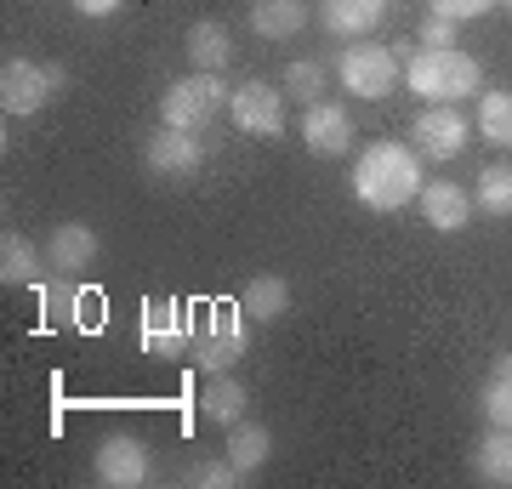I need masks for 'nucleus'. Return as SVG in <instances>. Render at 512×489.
<instances>
[{
    "mask_svg": "<svg viewBox=\"0 0 512 489\" xmlns=\"http://www.w3.org/2000/svg\"><path fill=\"white\" fill-rule=\"evenodd\" d=\"M473 205L484 217H512V165H484V171H478Z\"/></svg>",
    "mask_w": 512,
    "mask_h": 489,
    "instance_id": "393cba45",
    "label": "nucleus"
},
{
    "mask_svg": "<svg viewBox=\"0 0 512 489\" xmlns=\"http://www.w3.org/2000/svg\"><path fill=\"white\" fill-rule=\"evenodd\" d=\"M490 376H512V353H501V359H495V370Z\"/></svg>",
    "mask_w": 512,
    "mask_h": 489,
    "instance_id": "2f4dec72",
    "label": "nucleus"
},
{
    "mask_svg": "<svg viewBox=\"0 0 512 489\" xmlns=\"http://www.w3.org/2000/svg\"><path fill=\"white\" fill-rule=\"evenodd\" d=\"M473 194L461 188V182H421V217L427 228H439V234H461L467 222H473Z\"/></svg>",
    "mask_w": 512,
    "mask_h": 489,
    "instance_id": "4468645a",
    "label": "nucleus"
},
{
    "mask_svg": "<svg viewBox=\"0 0 512 489\" xmlns=\"http://www.w3.org/2000/svg\"><path fill=\"white\" fill-rule=\"evenodd\" d=\"M46 319H63V325L80 319V290H74L69 279H57V285L46 290Z\"/></svg>",
    "mask_w": 512,
    "mask_h": 489,
    "instance_id": "c85d7f7f",
    "label": "nucleus"
},
{
    "mask_svg": "<svg viewBox=\"0 0 512 489\" xmlns=\"http://www.w3.org/2000/svg\"><path fill=\"white\" fill-rule=\"evenodd\" d=\"M239 478H245V472L228 461V450H222V455H205V461H194V467H188V484H200V489H234Z\"/></svg>",
    "mask_w": 512,
    "mask_h": 489,
    "instance_id": "a878e982",
    "label": "nucleus"
},
{
    "mask_svg": "<svg viewBox=\"0 0 512 489\" xmlns=\"http://www.w3.org/2000/svg\"><path fill=\"white\" fill-rule=\"evenodd\" d=\"M46 262H52L57 279L86 273L97 262V228H86V222H57L52 234H46Z\"/></svg>",
    "mask_w": 512,
    "mask_h": 489,
    "instance_id": "ddd939ff",
    "label": "nucleus"
},
{
    "mask_svg": "<svg viewBox=\"0 0 512 489\" xmlns=\"http://www.w3.org/2000/svg\"><path fill=\"white\" fill-rule=\"evenodd\" d=\"M188 342H194V319H183V302L177 296L143 302V353H154V359H183Z\"/></svg>",
    "mask_w": 512,
    "mask_h": 489,
    "instance_id": "6e6552de",
    "label": "nucleus"
},
{
    "mask_svg": "<svg viewBox=\"0 0 512 489\" xmlns=\"http://www.w3.org/2000/svg\"><path fill=\"white\" fill-rule=\"evenodd\" d=\"M478 137L495 148H512V86H495L478 97Z\"/></svg>",
    "mask_w": 512,
    "mask_h": 489,
    "instance_id": "5701e85b",
    "label": "nucleus"
},
{
    "mask_svg": "<svg viewBox=\"0 0 512 489\" xmlns=\"http://www.w3.org/2000/svg\"><path fill=\"white\" fill-rule=\"evenodd\" d=\"M325 91H330V69L319 57H296L291 69H285V97H291V103L313 109V103H325Z\"/></svg>",
    "mask_w": 512,
    "mask_h": 489,
    "instance_id": "b1692460",
    "label": "nucleus"
},
{
    "mask_svg": "<svg viewBox=\"0 0 512 489\" xmlns=\"http://www.w3.org/2000/svg\"><path fill=\"white\" fill-rule=\"evenodd\" d=\"M228 57H234V35H228L222 23L205 18V23L188 29V63H194L200 74H222L228 69Z\"/></svg>",
    "mask_w": 512,
    "mask_h": 489,
    "instance_id": "aec40b11",
    "label": "nucleus"
},
{
    "mask_svg": "<svg viewBox=\"0 0 512 489\" xmlns=\"http://www.w3.org/2000/svg\"><path fill=\"white\" fill-rule=\"evenodd\" d=\"M239 313H245V308H228V302H211V308L200 313L188 353H194V364H200L205 376H217V370H228V364L245 359V347H251V325H245Z\"/></svg>",
    "mask_w": 512,
    "mask_h": 489,
    "instance_id": "20e7f679",
    "label": "nucleus"
},
{
    "mask_svg": "<svg viewBox=\"0 0 512 489\" xmlns=\"http://www.w3.org/2000/svg\"><path fill=\"white\" fill-rule=\"evenodd\" d=\"M302 143H308V154H319V160H336V154H348L353 148V114L342 109V103H313L308 114H302Z\"/></svg>",
    "mask_w": 512,
    "mask_h": 489,
    "instance_id": "f8f14e48",
    "label": "nucleus"
},
{
    "mask_svg": "<svg viewBox=\"0 0 512 489\" xmlns=\"http://www.w3.org/2000/svg\"><path fill=\"white\" fill-rule=\"evenodd\" d=\"M148 472H154V461H148V444L131 433H109L103 444H97L92 455V478L109 489H137L148 484Z\"/></svg>",
    "mask_w": 512,
    "mask_h": 489,
    "instance_id": "0eeeda50",
    "label": "nucleus"
},
{
    "mask_svg": "<svg viewBox=\"0 0 512 489\" xmlns=\"http://www.w3.org/2000/svg\"><path fill=\"white\" fill-rule=\"evenodd\" d=\"M234 103V86L222 80V74H188V80H177V86H165L160 97V120L177 131H205L211 120H217L222 109Z\"/></svg>",
    "mask_w": 512,
    "mask_h": 489,
    "instance_id": "7ed1b4c3",
    "label": "nucleus"
},
{
    "mask_svg": "<svg viewBox=\"0 0 512 489\" xmlns=\"http://www.w3.org/2000/svg\"><path fill=\"white\" fill-rule=\"evenodd\" d=\"M501 0H427V12H439V18H450V23H473V18H484V12H495Z\"/></svg>",
    "mask_w": 512,
    "mask_h": 489,
    "instance_id": "cd10ccee",
    "label": "nucleus"
},
{
    "mask_svg": "<svg viewBox=\"0 0 512 489\" xmlns=\"http://www.w3.org/2000/svg\"><path fill=\"white\" fill-rule=\"evenodd\" d=\"M387 18V0H319V23L336 40H365Z\"/></svg>",
    "mask_w": 512,
    "mask_h": 489,
    "instance_id": "2eb2a0df",
    "label": "nucleus"
},
{
    "mask_svg": "<svg viewBox=\"0 0 512 489\" xmlns=\"http://www.w3.org/2000/svg\"><path fill=\"white\" fill-rule=\"evenodd\" d=\"M404 86L416 91V97H427V103H461L467 91L484 86V69H478V57L456 52V46H427V52H416L410 63H404Z\"/></svg>",
    "mask_w": 512,
    "mask_h": 489,
    "instance_id": "f03ea898",
    "label": "nucleus"
},
{
    "mask_svg": "<svg viewBox=\"0 0 512 489\" xmlns=\"http://www.w3.org/2000/svg\"><path fill=\"white\" fill-rule=\"evenodd\" d=\"M63 63H35V57H6V69H0V109L12 114V120H29L52 103L57 91H63Z\"/></svg>",
    "mask_w": 512,
    "mask_h": 489,
    "instance_id": "39448f33",
    "label": "nucleus"
},
{
    "mask_svg": "<svg viewBox=\"0 0 512 489\" xmlns=\"http://www.w3.org/2000/svg\"><path fill=\"white\" fill-rule=\"evenodd\" d=\"M69 6L80 18H114V12H120V0H69Z\"/></svg>",
    "mask_w": 512,
    "mask_h": 489,
    "instance_id": "7c9ffc66",
    "label": "nucleus"
},
{
    "mask_svg": "<svg viewBox=\"0 0 512 489\" xmlns=\"http://www.w3.org/2000/svg\"><path fill=\"white\" fill-rule=\"evenodd\" d=\"M143 165L154 171V177H194L205 165V143H200V131H177V126H160L154 137L143 143Z\"/></svg>",
    "mask_w": 512,
    "mask_h": 489,
    "instance_id": "9b49d317",
    "label": "nucleus"
},
{
    "mask_svg": "<svg viewBox=\"0 0 512 489\" xmlns=\"http://www.w3.org/2000/svg\"><path fill=\"white\" fill-rule=\"evenodd\" d=\"M353 200L370 211H404L410 200H421V160L404 143H376L359 154L353 165Z\"/></svg>",
    "mask_w": 512,
    "mask_h": 489,
    "instance_id": "f257e3e1",
    "label": "nucleus"
},
{
    "mask_svg": "<svg viewBox=\"0 0 512 489\" xmlns=\"http://www.w3.org/2000/svg\"><path fill=\"white\" fill-rule=\"evenodd\" d=\"M52 273V262H46V245H35V239H23L6 228V239H0V279L6 285H40Z\"/></svg>",
    "mask_w": 512,
    "mask_h": 489,
    "instance_id": "dca6fc26",
    "label": "nucleus"
},
{
    "mask_svg": "<svg viewBox=\"0 0 512 489\" xmlns=\"http://www.w3.org/2000/svg\"><path fill=\"white\" fill-rule=\"evenodd\" d=\"M245 381L239 376H228V370H217V376L205 381V393H200V410H205V421H217V427H234L239 416H245Z\"/></svg>",
    "mask_w": 512,
    "mask_h": 489,
    "instance_id": "412c9836",
    "label": "nucleus"
},
{
    "mask_svg": "<svg viewBox=\"0 0 512 489\" xmlns=\"http://www.w3.org/2000/svg\"><path fill=\"white\" fill-rule=\"evenodd\" d=\"M501 6H512V0H501Z\"/></svg>",
    "mask_w": 512,
    "mask_h": 489,
    "instance_id": "473e14b6",
    "label": "nucleus"
},
{
    "mask_svg": "<svg viewBox=\"0 0 512 489\" xmlns=\"http://www.w3.org/2000/svg\"><path fill=\"white\" fill-rule=\"evenodd\" d=\"M251 29L262 40H291L308 29V0H256L251 6Z\"/></svg>",
    "mask_w": 512,
    "mask_h": 489,
    "instance_id": "6ab92c4d",
    "label": "nucleus"
},
{
    "mask_svg": "<svg viewBox=\"0 0 512 489\" xmlns=\"http://www.w3.org/2000/svg\"><path fill=\"white\" fill-rule=\"evenodd\" d=\"M336 80H342V91H353V97L382 103V97L399 91L404 63H399L393 46H348V52L336 57Z\"/></svg>",
    "mask_w": 512,
    "mask_h": 489,
    "instance_id": "423d86ee",
    "label": "nucleus"
},
{
    "mask_svg": "<svg viewBox=\"0 0 512 489\" xmlns=\"http://www.w3.org/2000/svg\"><path fill=\"white\" fill-rule=\"evenodd\" d=\"M228 114L245 137H279L285 131V91H274L268 80H245V86H234Z\"/></svg>",
    "mask_w": 512,
    "mask_h": 489,
    "instance_id": "9d476101",
    "label": "nucleus"
},
{
    "mask_svg": "<svg viewBox=\"0 0 512 489\" xmlns=\"http://www.w3.org/2000/svg\"><path fill=\"white\" fill-rule=\"evenodd\" d=\"M421 46H433V52H439V46H456V23L433 12V18L421 23Z\"/></svg>",
    "mask_w": 512,
    "mask_h": 489,
    "instance_id": "c756f323",
    "label": "nucleus"
},
{
    "mask_svg": "<svg viewBox=\"0 0 512 489\" xmlns=\"http://www.w3.org/2000/svg\"><path fill=\"white\" fill-rule=\"evenodd\" d=\"M416 154L421 160H456L461 148H467V114L456 103H427L416 114Z\"/></svg>",
    "mask_w": 512,
    "mask_h": 489,
    "instance_id": "1a4fd4ad",
    "label": "nucleus"
},
{
    "mask_svg": "<svg viewBox=\"0 0 512 489\" xmlns=\"http://www.w3.org/2000/svg\"><path fill=\"white\" fill-rule=\"evenodd\" d=\"M268 455H274V433H268L262 421H245V416H239L234 427H228V461H234L245 478L268 467Z\"/></svg>",
    "mask_w": 512,
    "mask_h": 489,
    "instance_id": "a211bd4d",
    "label": "nucleus"
},
{
    "mask_svg": "<svg viewBox=\"0 0 512 489\" xmlns=\"http://www.w3.org/2000/svg\"><path fill=\"white\" fill-rule=\"evenodd\" d=\"M473 472L484 484H512V427H490V433L478 438Z\"/></svg>",
    "mask_w": 512,
    "mask_h": 489,
    "instance_id": "4be33fe9",
    "label": "nucleus"
},
{
    "mask_svg": "<svg viewBox=\"0 0 512 489\" xmlns=\"http://www.w3.org/2000/svg\"><path fill=\"white\" fill-rule=\"evenodd\" d=\"M478 410H484L490 427H512V376H490V381H484Z\"/></svg>",
    "mask_w": 512,
    "mask_h": 489,
    "instance_id": "bb28decb",
    "label": "nucleus"
},
{
    "mask_svg": "<svg viewBox=\"0 0 512 489\" xmlns=\"http://www.w3.org/2000/svg\"><path fill=\"white\" fill-rule=\"evenodd\" d=\"M239 308H245V319H256V325L285 319V308H291V285H285V273H256L251 285H245V296H239Z\"/></svg>",
    "mask_w": 512,
    "mask_h": 489,
    "instance_id": "f3484780",
    "label": "nucleus"
}]
</instances>
